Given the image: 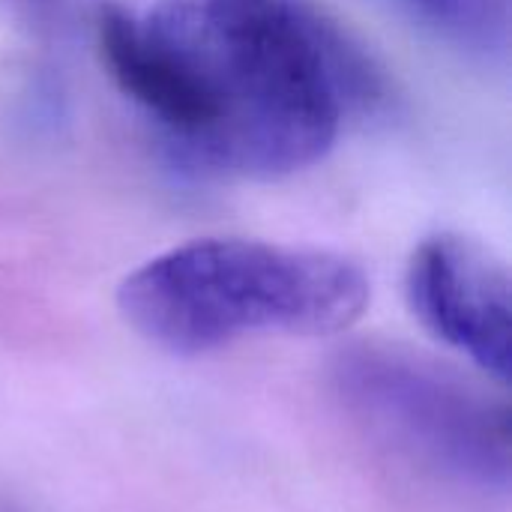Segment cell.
I'll return each mask as SVG.
<instances>
[{"instance_id": "8992f818", "label": "cell", "mask_w": 512, "mask_h": 512, "mask_svg": "<svg viewBox=\"0 0 512 512\" xmlns=\"http://www.w3.org/2000/svg\"><path fill=\"white\" fill-rule=\"evenodd\" d=\"M0 3L12 15L24 18L30 24H48L60 12V6H63V0H0Z\"/></svg>"}, {"instance_id": "7a4b0ae2", "label": "cell", "mask_w": 512, "mask_h": 512, "mask_svg": "<svg viewBox=\"0 0 512 512\" xmlns=\"http://www.w3.org/2000/svg\"><path fill=\"white\" fill-rule=\"evenodd\" d=\"M369 297V276L348 255L210 237L132 270L117 306L147 342L171 354H207L246 336L342 333Z\"/></svg>"}, {"instance_id": "3957f363", "label": "cell", "mask_w": 512, "mask_h": 512, "mask_svg": "<svg viewBox=\"0 0 512 512\" xmlns=\"http://www.w3.org/2000/svg\"><path fill=\"white\" fill-rule=\"evenodd\" d=\"M333 390L363 435L429 480L480 495L510 489V411L396 345H351Z\"/></svg>"}, {"instance_id": "5b68a950", "label": "cell", "mask_w": 512, "mask_h": 512, "mask_svg": "<svg viewBox=\"0 0 512 512\" xmlns=\"http://www.w3.org/2000/svg\"><path fill=\"white\" fill-rule=\"evenodd\" d=\"M402 9H408L411 15L444 27L447 33H474L480 24V3L477 0H396Z\"/></svg>"}, {"instance_id": "277c9868", "label": "cell", "mask_w": 512, "mask_h": 512, "mask_svg": "<svg viewBox=\"0 0 512 512\" xmlns=\"http://www.w3.org/2000/svg\"><path fill=\"white\" fill-rule=\"evenodd\" d=\"M408 303L423 327L501 384L512 366V285L504 261L459 234L423 240L408 264Z\"/></svg>"}, {"instance_id": "6da1fadb", "label": "cell", "mask_w": 512, "mask_h": 512, "mask_svg": "<svg viewBox=\"0 0 512 512\" xmlns=\"http://www.w3.org/2000/svg\"><path fill=\"white\" fill-rule=\"evenodd\" d=\"M117 87L189 162L273 180L321 162L348 102L375 93L351 45L297 0H156L96 12Z\"/></svg>"}]
</instances>
